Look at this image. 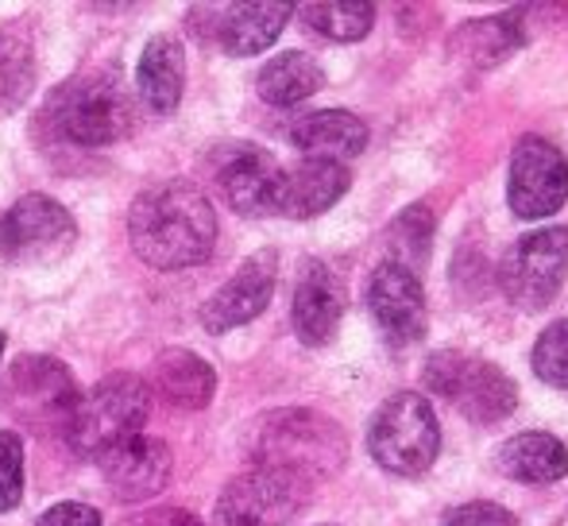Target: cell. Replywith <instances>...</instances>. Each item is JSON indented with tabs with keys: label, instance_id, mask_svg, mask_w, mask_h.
Wrapping results in <instances>:
<instances>
[{
	"label": "cell",
	"instance_id": "cell-4",
	"mask_svg": "<svg viewBox=\"0 0 568 526\" xmlns=\"http://www.w3.org/2000/svg\"><path fill=\"white\" fill-rule=\"evenodd\" d=\"M148 411L151 387L132 372H116V376H105L85 395H78L62 434L78 453H101L109 445L124 442V437L140 434L143 422H148Z\"/></svg>",
	"mask_w": 568,
	"mask_h": 526
},
{
	"label": "cell",
	"instance_id": "cell-32",
	"mask_svg": "<svg viewBox=\"0 0 568 526\" xmlns=\"http://www.w3.org/2000/svg\"><path fill=\"white\" fill-rule=\"evenodd\" d=\"M0 356H4V333H0Z\"/></svg>",
	"mask_w": 568,
	"mask_h": 526
},
{
	"label": "cell",
	"instance_id": "cell-11",
	"mask_svg": "<svg viewBox=\"0 0 568 526\" xmlns=\"http://www.w3.org/2000/svg\"><path fill=\"white\" fill-rule=\"evenodd\" d=\"M101 476H105L109 492L124 504H140V499H151L166 488L171 481V449L166 442L148 434H132L124 442L109 445V449L98 453Z\"/></svg>",
	"mask_w": 568,
	"mask_h": 526
},
{
	"label": "cell",
	"instance_id": "cell-24",
	"mask_svg": "<svg viewBox=\"0 0 568 526\" xmlns=\"http://www.w3.org/2000/svg\"><path fill=\"white\" fill-rule=\"evenodd\" d=\"M298 16L317 36L337 39V43H356L375 23V8L364 0H314V4H302Z\"/></svg>",
	"mask_w": 568,
	"mask_h": 526
},
{
	"label": "cell",
	"instance_id": "cell-7",
	"mask_svg": "<svg viewBox=\"0 0 568 526\" xmlns=\"http://www.w3.org/2000/svg\"><path fill=\"white\" fill-rule=\"evenodd\" d=\"M426 384L449 398L471 422H499L518 403V392L507 380V372L495 368L491 361H476V356L460 353H437L426 368Z\"/></svg>",
	"mask_w": 568,
	"mask_h": 526
},
{
	"label": "cell",
	"instance_id": "cell-28",
	"mask_svg": "<svg viewBox=\"0 0 568 526\" xmlns=\"http://www.w3.org/2000/svg\"><path fill=\"white\" fill-rule=\"evenodd\" d=\"M23 499V442L12 429H0V512H16Z\"/></svg>",
	"mask_w": 568,
	"mask_h": 526
},
{
	"label": "cell",
	"instance_id": "cell-3",
	"mask_svg": "<svg viewBox=\"0 0 568 526\" xmlns=\"http://www.w3.org/2000/svg\"><path fill=\"white\" fill-rule=\"evenodd\" d=\"M51 121L78 148H113L132 132V98L113 70H90L51 98Z\"/></svg>",
	"mask_w": 568,
	"mask_h": 526
},
{
	"label": "cell",
	"instance_id": "cell-20",
	"mask_svg": "<svg viewBox=\"0 0 568 526\" xmlns=\"http://www.w3.org/2000/svg\"><path fill=\"white\" fill-rule=\"evenodd\" d=\"M151 392L179 411H202L217 392V372L190 348H166L151 364Z\"/></svg>",
	"mask_w": 568,
	"mask_h": 526
},
{
	"label": "cell",
	"instance_id": "cell-9",
	"mask_svg": "<svg viewBox=\"0 0 568 526\" xmlns=\"http://www.w3.org/2000/svg\"><path fill=\"white\" fill-rule=\"evenodd\" d=\"M306 499L310 484L271 468H252L221 492L217 515L221 526H291Z\"/></svg>",
	"mask_w": 568,
	"mask_h": 526
},
{
	"label": "cell",
	"instance_id": "cell-22",
	"mask_svg": "<svg viewBox=\"0 0 568 526\" xmlns=\"http://www.w3.org/2000/svg\"><path fill=\"white\" fill-rule=\"evenodd\" d=\"M499 468L523 484H557L568 473V449L554 434H518L499 445Z\"/></svg>",
	"mask_w": 568,
	"mask_h": 526
},
{
	"label": "cell",
	"instance_id": "cell-25",
	"mask_svg": "<svg viewBox=\"0 0 568 526\" xmlns=\"http://www.w3.org/2000/svg\"><path fill=\"white\" fill-rule=\"evenodd\" d=\"M36 82V59L28 43L12 36H0V113H12Z\"/></svg>",
	"mask_w": 568,
	"mask_h": 526
},
{
	"label": "cell",
	"instance_id": "cell-21",
	"mask_svg": "<svg viewBox=\"0 0 568 526\" xmlns=\"http://www.w3.org/2000/svg\"><path fill=\"white\" fill-rule=\"evenodd\" d=\"M291 4H229L217 20V43L229 54H260L283 36Z\"/></svg>",
	"mask_w": 568,
	"mask_h": 526
},
{
	"label": "cell",
	"instance_id": "cell-16",
	"mask_svg": "<svg viewBox=\"0 0 568 526\" xmlns=\"http://www.w3.org/2000/svg\"><path fill=\"white\" fill-rule=\"evenodd\" d=\"M278 179H283V166L275 163V155L263 148H236L225 155L217 171L221 194L236 213L244 218H263V213H275V194Z\"/></svg>",
	"mask_w": 568,
	"mask_h": 526
},
{
	"label": "cell",
	"instance_id": "cell-13",
	"mask_svg": "<svg viewBox=\"0 0 568 526\" xmlns=\"http://www.w3.org/2000/svg\"><path fill=\"white\" fill-rule=\"evenodd\" d=\"M275 275H278L275 249H263L255 256H247L240 263L236 275L225 286H217L213 299L202 306V325L210 333H229L236 325L260 317L267 310L271 294H275Z\"/></svg>",
	"mask_w": 568,
	"mask_h": 526
},
{
	"label": "cell",
	"instance_id": "cell-5",
	"mask_svg": "<svg viewBox=\"0 0 568 526\" xmlns=\"http://www.w3.org/2000/svg\"><path fill=\"white\" fill-rule=\"evenodd\" d=\"M367 449L375 465L395 476H422L437 461L442 449V426L429 406V398L418 392H398L375 411L367 429Z\"/></svg>",
	"mask_w": 568,
	"mask_h": 526
},
{
	"label": "cell",
	"instance_id": "cell-1",
	"mask_svg": "<svg viewBox=\"0 0 568 526\" xmlns=\"http://www.w3.org/2000/svg\"><path fill=\"white\" fill-rule=\"evenodd\" d=\"M132 249L148 267H194L217 244V213L210 198L190 182H163L135 198L128 213Z\"/></svg>",
	"mask_w": 568,
	"mask_h": 526
},
{
	"label": "cell",
	"instance_id": "cell-12",
	"mask_svg": "<svg viewBox=\"0 0 568 526\" xmlns=\"http://www.w3.org/2000/svg\"><path fill=\"white\" fill-rule=\"evenodd\" d=\"M367 310L390 345H410L426 333V294L406 263L387 260L367 283Z\"/></svg>",
	"mask_w": 568,
	"mask_h": 526
},
{
	"label": "cell",
	"instance_id": "cell-2",
	"mask_svg": "<svg viewBox=\"0 0 568 526\" xmlns=\"http://www.w3.org/2000/svg\"><path fill=\"white\" fill-rule=\"evenodd\" d=\"M344 453H348L344 429L333 418H325V414L306 411V406L267 414L252 442L255 468L286 473L302 484L333 476L344 465Z\"/></svg>",
	"mask_w": 568,
	"mask_h": 526
},
{
	"label": "cell",
	"instance_id": "cell-19",
	"mask_svg": "<svg viewBox=\"0 0 568 526\" xmlns=\"http://www.w3.org/2000/svg\"><path fill=\"white\" fill-rule=\"evenodd\" d=\"M291 143L306 159H322V163H348L367 148V124L359 117L344 113V109H325V113L302 117L291 129Z\"/></svg>",
	"mask_w": 568,
	"mask_h": 526
},
{
	"label": "cell",
	"instance_id": "cell-8",
	"mask_svg": "<svg viewBox=\"0 0 568 526\" xmlns=\"http://www.w3.org/2000/svg\"><path fill=\"white\" fill-rule=\"evenodd\" d=\"M74 218L67 213V205H59L47 194H23L0 221V252L16 263H28V267L62 260L74 249Z\"/></svg>",
	"mask_w": 568,
	"mask_h": 526
},
{
	"label": "cell",
	"instance_id": "cell-23",
	"mask_svg": "<svg viewBox=\"0 0 568 526\" xmlns=\"http://www.w3.org/2000/svg\"><path fill=\"white\" fill-rule=\"evenodd\" d=\"M325 82V70L317 67V59H310L306 51H283L260 70L255 90L267 105H298V101L314 98Z\"/></svg>",
	"mask_w": 568,
	"mask_h": 526
},
{
	"label": "cell",
	"instance_id": "cell-30",
	"mask_svg": "<svg viewBox=\"0 0 568 526\" xmlns=\"http://www.w3.org/2000/svg\"><path fill=\"white\" fill-rule=\"evenodd\" d=\"M39 526H101V515L90 504H54L39 515Z\"/></svg>",
	"mask_w": 568,
	"mask_h": 526
},
{
	"label": "cell",
	"instance_id": "cell-10",
	"mask_svg": "<svg viewBox=\"0 0 568 526\" xmlns=\"http://www.w3.org/2000/svg\"><path fill=\"white\" fill-rule=\"evenodd\" d=\"M568 198V163L565 155L541 135H526L510 155L507 202L515 218L541 221L557 213Z\"/></svg>",
	"mask_w": 568,
	"mask_h": 526
},
{
	"label": "cell",
	"instance_id": "cell-15",
	"mask_svg": "<svg viewBox=\"0 0 568 526\" xmlns=\"http://www.w3.org/2000/svg\"><path fill=\"white\" fill-rule=\"evenodd\" d=\"M344 302H348V291L337 271L322 260L306 263L298 286H294V333L314 348L329 345L341 330Z\"/></svg>",
	"mask_w": 568,
	"mask_h": 526
},
{
	"label": "cell",
	"instance_id": "cell-14",
	"mask_svg": "<svg viewBox=\"0 0 568 526\" xmlns=\"http://www.w3.org/2000/svg\"><path fill=\"white\" fill-rule=\"evenodd\" d=\"M8 392L20 414H28L31 422H47V426H67L70 411L78 403V384L59 361L51 356H20L8 372Z\"/></svg>",
	"mask_w": 568,
	"mask_h": 526
},
{
	"label": "cell",
	"instance_id": "cell-6",
	"mask_svg": "<svg viewBox=\"0 0 568 526\" xmlns=\"http://www.w3.org/2000/svg\"><path fill=\"white\" fill-rule=\"evenodd\" d=\"M568 279V229H538L526 233L499 263V286L510 306L546 310Z\"/></svg>",
	"mask_w": 568,
	"mask_h": 526
},
{
	"label": "cell",
	"instance_id": "cell-18",
	"mask_svg": "<svg viewBox=\"0 0 568 526\" xmlns=\"http://www.w3.org/2000/svg\"><path fill=\"white\" fill-rule=\"evenodd\" d=\"M186 85V47L174 36H151L135 70V90L151 113L166 117L179 109Z\"/></svg>",
	"mask_w": 568,
	"mask_h": 526
},
{
	"label": "cell",
	"instance_id": "cell-26",
	"mask_svg": "<svg viewBox=\"0 0 568 526\" xmlns=\"http://www.w3.org/2000/svg\"><path fill=\"white\" fill-rule=\"evenodd\" d=\"M518 39L510 36L507 20H479V23H468V28L456 36V51L468 54L471 62H495L503 59L507 51H515Z\"/></svg>",
	"mask_w": 568,
	"mask_h": 526
},
{
	"label": "cell",
	"instance_id": "cell-31",
	"mask_svg": "<svg viewBox=\"0 0 568 526\" xmlns=\"http://www.w3.org/2000/svg\"><path fill=\"white\" fill-rule=\"evenodd\" d=\"M174 526H205V523H197V519H179Z\"/></svg>",
	"mask_w": 568,
	"mask_h": 526
},
{
	"label": "cell",
	"instance_id": "cell-27",
	"mask_svg": "<svg viewBox=\"0 0 568 526\" xmlns=\"http://www.w3.org/2000/svg\"><path fill=\"white\" fill-rule=\"evenodd\" d=\"M534 372L549 387L568 392V322H554L538 341H534Z\"/></svg>",
	"mask_w": 568,
	"mask_h": 526
},
{
	"label": "cell",
	"instance_id": "cell-29",
	"mask_svg": "<svg viewBox=\"0 0 568 526\" xmlns=\"http://www.w3.org/2000/svg\"><path fill=\"white\" fill-rule=\"evenodd\" d=\"M442 526H518V519L499 504H464Z\"/></svg>",
	"mask_w": 568,
	"mask_h": 526
},
{
	"label": "cell",
	"instance_id": "cell-17",
	"mask_svg": "<svg viewBox=\"0 0 568 526\" xmlns=\"http://www.w3.org/2000/svg\"><path fill=\"white\" fill-rule=\"evenodd\" d=\"M348 190V171L341 163H322V159H306L294 171H283L275 194V213L291 221H306L337 205Z\"/></svg>",
	"mask_w": 568,
	"mask_h": 526
}]
</instances>
